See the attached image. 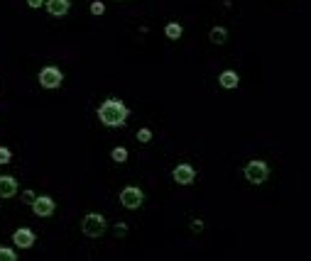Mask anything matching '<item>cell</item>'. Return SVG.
Instances as JSON below:
<instances>
[{"label":"cell","mask_w":311,"mask_h":261,"mask_svg":"<svg viewBox=\"0 0 311 261\" xmlns=\"http://www.w3.org/2000/svg\"><path fill=\"white\" fill-rule=\"evenodd\" d=\"M127 115L130 110L123 105V100L118 98H108L105 103H101L98 108V120L105 125V127H123L127 122Z\"/></svg>","instance_id":"obj_1"},{"label":"cell","mask_w":311,"mask_h":261,"mask_svg":"<svg viewBox=\"0 0 311 261\" xmlns=\"http://www.w3.org/2000/svg\"><path fill=\"white\" fill-rule=\"evenodd\" d=\"M105 227H108V222H105V217H103L101 212H88V215L81 220V232H83L86 237H91V239L101 237V234L105 232Z\"/></svg>","instance_id":"obj_2"},{"label":"cell","mask_w":311,"mask_h":261,"mask_svg":"<svg viewBox=\"0 0 311 261\" xmlns=\"http://www.w3.org/2000/svg\"><path fill=\"white\" fill-rule=\"evenodd\" d=\"M267 176H270V166H267L265 161H260V159L248 161V166H245V178H248V183L260 186V183L267 181Z\"/></svg>","instance_id":"obj_3"},{"label":"cell","mask_w":311,"mask_h":261,"mask_svg":"<svg viewBox=\"0 0 311 261\" xmlns=\"http://www.w3.org/2000/svg\"><path fill=\"white\" fill-rule=\"evenodd\" d=\"M40 86L42 88H47V91H54V88H59L62 86V81H64V74H62V69H57V66H44L42 71H40Z\"/></svg>","instance_id":"obj_4"},{"label":"cell","mask_w":311,"mask_h":261,"mask_svg":"<svg viewBox=\"0 0 311 261\" xmlns=\"http://www.w3.org/2000/svg\"><path fill=\"white\" fill-rule=\"evenodd\" d=\"M142 203H145V193H142L137 186H127V188L120 190V205H123V207L137 210Z\"/></svg>","instance_id":"obj_5"},{"label":"cell","mask_w":311,"mask_h":261,"mask_svg":"<svg viewBox=\"0 0 311 261\" xmlns=\"http://www.w3.org/2000/svg\"><path fill=\"white\" fill-rule=\"evenodd\" d=\"M172 178H174L179 186H191L194 178H196V168H194L191 164H179V166H174Z\"/></svg>","instance_id":"obj_6"},{"label":"cell","mask_w":311,"mask_h":261,"mask_svg":"<svg viewBox=\"0 0 311 261\" xmlns=\"http://www.w3.org/2000/svg\"><path fill=\"white\" fill-rule=\"evenodd\" d=\"M54 200L49 198V195H35V200H32V212L37 215V217H49L52 212H54Z\"/></svg>","instance_id":"obj_7"},{"label":"cell","mask_w":311,"mask_h":261,"mask_svg":"<svg viewBox=\"0 0 311 261\" xmlns=\"http://www.w3.org/2000/svg\"><path fill=\"white\" fill-rule=\"evenodd\" d=\"M35 242H37V237H35V232L30 227H20V229L13 232V244L18 249H30Z\"/></svg>","instance_id":"obj_8"},{"label":"cell","mask_w":311,"mask_h":261,"mask_svg":"<svg viewBox=\"0 0 311 261\" xmlns=\"http://www.w3.org/2000/svg\"><path fill=\"white\" fill-rule=\"evenodd\" d=\"M44 5H47L49 15H54V18H64V15L71 10V3H69V0H44Z\"/></svg>","instance_id":"obj_9"},{"label":"cell","mask_w":311,"mask_h":261,"mask_svg":"<svg viewBox=\"0 0 311 261\" xmlns=\"http://www.w3.org/2000/svg\"><path fill=\"white\" fill-rule=\"evenodd\" d=\"M18 193V181L13 176H0V198H13Z\"/></svg>","instance_id":"obj_10"},{"label":"cell","mask_w":311,"mask_h":261,"mask_svg":"<svg viewBox=\"0 0 311 261\" xmlns=\"http://www.w3.org/2000/svg\"><path fill=\"white\" fill-rule=\"evenodd\" d=\"M218 83H221V88H226V91H233V88H238V83H240V76H238V71H223L221 76H218Z\"/></svg>","instance_id":"obj_11"},{"label":"cell","mask_w":311,"mask_h":261,"mask_svg":"<svg viewBox=\"0 0 311 261\" xmlns=\"http://www.w3.org/2000/svg\"><path fill=\"white\" fill-rule=\"evenodd\" d=\"M165 35H167V39H179L182 35H184V27L179 25V22H167V27H165Z\"/></svg>","instance_id":"obj_12"},{"label":"cell","mask_w":311,"mask_h":261,"mask_svg":"<svg viewBox=\"0 0 311 261\" xmlns=\"http://www.w3.org/2000/svg\"><path fill=\"white\" fill-rule=\"evenodd\" d=\"M208 39H211L213 44H226V39H228V30H226V27H213L211 35H208Z\"/></svg>","instance_id":"obj_13"},{"label":"cell","mask_w":311,"mask_h":261,"mask_svg":"<svg viewBox=\"0 0 311 261\" xmlns=\"http://www.w3.org/2000/svg\"><path fill=\"white\" fill-rule=\"evenodd\" d=\"M110 159H113L115 164H125V161H127V149H125V147H115V149L110 151Z\"/></svg>","instance_id":"obj_14"},{"label":"cell","mask_w":311,"mask_h":261,"mask_svg":"<svg viewBox=\"0 0 311 261\" xmlns=\"http://www.w3.org/2000/svg\"><path fill=\"white\" fill-rule=\"evenodd\" d=\"M0 261H18V254L10 246H0Z\"/></svg>","instance_id":"obj_15"},{"label":"cell","mask_w":311,"mask_h":261,"mask_svg":"<svg viewBox=\"0 0 311 261\" xmlns=\"http://www.w3.org/2000/svg\"><path fill=\"white\" fill-rule=\"evenodd\" d=\"M137 142H142V144L152 142V130H149V127H142V130H137Z\"/></svg>","instance_id":"obj_16"},{"label":"cell","mask_w":311,"mask_h":261,"mask_svg":"<svg viewBox=\"0 0 311 261\" xmlns=\"http://www.w3.org/2000/svg\"><path fill=\"white\" fill-rule=\"evenodd\" d=\"M13 161V151L8 149V147H0V166H5V164H10Z\"/></svg>","instance_id":"obj_17"},{"label":"cell","mask_w":311,"mask_h":261,"mask_svg":"<svg viewBox=\"0 0 311 261\" xmlns=\"http://www.w3.org/2000/svg\"><path fill=\"white\" fill-rule=\"evenodd\" d=\"M91 13L93 15H103L105 13V5L101 3V0H93V3H91Z\"/></svg>","instance_id":"obj_18"},{"label":"cell","mask_w":311,"mask_h":261,"mask_svg":"<svg viewBox=\"0 0 311 261\" xmlns=\"http://www.w3.org/2000/svg\"><path fill=\"white\" fill-rule=\"evenodd\" d=\"M22 200L32 205V200H35V190H30V188H27V190H22Z\"/></svg>","instance_id":"obj_19"},{"label":"cell","mask_w":311,"mask_h":261,"mask_svg":"<svg viewBox=\"0 0 311 261\" xmlns=\"http://www.w3.org/2000/svg\"><path fill=\"white\" fill-rule=\"evenodd\" d=\"M27 5L37 10V8H42V5H44V0H27Z\"/></svg>","instance_id":"obj_20"},{"label":"cell","mask_w":311,"mask_h":261,"mask_svg":"<svg viewBox=\"0 0 311 261\" xmlns=\"http://www.w3.org/2000/svg\"><path fill=\"white\" fill-rule=\"evenodd\" d=\"M191 229H196V232H201V229H204V222H201V220H196V222H191Z\"/></svg>","instance_id":"obj_21"},{"label":"cell","mask_w":311,"mask_h":261,"mask_svg":"<svg viewBox=\"0 0 311 261\" xmlns=\"http://www.w3.org/2000/svg\"><path fill=\"white\" fill-rule=\"evenodd\" d=\"M115 232H118V234H125V232H127V224H115Z\"/></svg>","instance_id":"obj_22"}]
</instances>
